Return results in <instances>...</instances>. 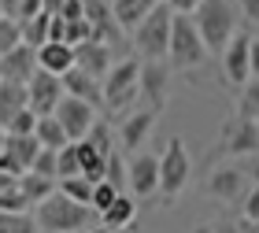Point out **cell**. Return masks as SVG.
I'll return each mask as SVG.
<instances>
[{"label":"cell","mask_w":259,"mask_h":233,"mask_svg":"<svg viewBox=\"0 0 259 233\" xmlns=\"http://www.w3.org/2000/svg\"><path fill=\"white\" fill-rule=\"evenodd\" d=\"M33 218H37V229H45V233H81L93 218V207L52 189L45 200L33 204Z\"/></svg>","instance_id":"6da1fadb"},{"label":"cell","mask_w":259,"mask_h":233,"mask_svg":"<svg viewBox=\"0 0 259 233\" xmlns=\"http://www.w3.org/2000/svg\"><path fill=\"white\" fill-rule=\"evenodd\" d=\"M193 15V26L204 41L207 56H222V49L230 44V37L237 33V15L226 0H200V4L189 11Z\"/></svg>","instance_id":"7a4b0ae2"},{"label":"cell","mask_w":259,"mask_h":233,"mask_svg":"<svg viewBox=\"0 0 259 233\" xmlns=\"http://www.w3.org/2000/svg\"><path fill=\"white\" fill-rule=\"evenodd\" d=\"M170 19L174 11L167 0H159L156 8L148 11L145 19L137 22L134 30H130V37H134V49L141 60H167V41H170Z\"/></svg>","instance_id":"3957f363"},{"label":"cell","mask_w":259,"mask_h":233,"mask_svg":"<svg viewBox=\"0 0 259 233\" xmlns=\"http://www.w3.org/2000/svg\"><path fill=\"white\" fill-rule=\"evenodd\" d=\"M204 60H207V49H204V41H200V33L193 26V15L174 11L170 41H167V63L178 67V71H189V67H200Z\"/></svg>","instance_id":"277c9868"},{"label":"cell","mask_w":259,"mask_h":233,"mask_svg":"<svg viewBox=\"0 0 259 233\" xmlns=\"http://www.w3.org/2000/svg\"><path fill=\"white\" fill-rule=\"evenodd\" d=\"M137 74H141V60H115L108 67V74L100 78V97L108 111H126L141 92H137Z\"/></svg>","instance_id":"5b68a950"},{"label":"cell","mask_w":259,"mask_h":233,"mask_svg":"<svg viewBox=\"0 0 259 233\" xmlns=\"http://www.w3.org/2000/svg\"><path fill=\"white\" fill-rule=\"evenodd\" d=\"M189 174H193V163H189V152H185L182 137H170L167 148H163V156H159V193L167 196V200H174V196L185 189Z\"/></svg>","instance_id":"8992f818"},{"label":"cell","mask_w":259,"mask_h":233,"mask_svg":"<svg viewBox=\"0 0 259 233\" xmlns=\"http://www.w3.org/2000/svg\"><path fill=\"white\" fill-rule=\"evenodd\" d=\"M60 97H63V78L45 71V67H37V71L30 74V81H26V108L33 115H52Z\"/></svg>","instance_id":"52a82bcc"},{"label":"cell","mask_w":259,"mask_h":233,"mask_svg":"<svg viewBox=\"0 0 259 233\" xmlns=\"http://www.w3.org/2000/svg\"><path fill=\"white\" fill-rule=\"evenodd\" d=\"M56 119H60L63 126V133H67V141H81V137L89 133V126L97 122V108H93L89 100H78V97H70V92H63L60 104H56Z\"/></svg>","instance_id":"ba28073f"},{"label":"cell","mask_w":259,"mask_h":233,"mask_svg":"<svg viewBox=\"0 0 259 233\" xmlns=\"http://www.w3.org/2000/svg\"><path fill=\"white\" fill-rule=\"evenodd\" d=\"M219 152L222 156H255L259 152V126H255V119L233 115V119L222 126Z\"/></svg>","instance_id":"9c48e42d"},{"label":"cell","mask_w":259,"mask_h":233,"mask_svg":"<svg viewBox=\"0 0 259 233\" xmlns=\"http://www.w3.org/2000/svg\"><path fill=\"white\" fill-rule=\"evenodd\" d=\"M137 92L148 100V108H156V111L167 108V92H170V71H167V60H145V63H141Z\"/></svg>","instance_id":"30bf717a"},{"label":"cell","mask_w":259,"mask_h":233,"mask_svg":"<svg viewBox=\"0 0 259 233\" xmlns=\"http://www.w3.org/2000/svg\"><path fill=\"white\" fill-rule=\"evenodd\" d=\"M248 193V174L241 167H215L207 174V196L219 204H237Z\"/></svg>","instance_id":"8fae6325"},{"label":"cell","mask_w":259,"mask_h":233,"mask_svg":"<svg viewBox=\"0 0 259 233\" xmlns=\"http://www.w3.org/2000/svg\"><path fill=\"white\" fill-rule=\"evenodd\" d=\"M126 189H134V196H152L159 193V156L137 152L126 163Z\"/></svg>","instance_id":"7c38bea8"},{"label":"cell","mask_w":259,"mask_h":233,"mask_svg":"<svg viewBox=\"0 0 259 233\" xmlns=\"http://www.w3.org/2000/svg\"><path fill=\"white\" fill-rule=\"evenodd\" d=\"M248 41H252V33H233L230 44L222 49V71H226V81L230 85H244V81L252 78V67H248Z\"/></svg>","instance_id":"4fadbf2b"},{"label":"cell","mask_w":259,"mask_h":233,"mask_svg":"<svg viewBox=\"0 0 259 233\" xmlns=\"http://www.w3.org/2000/svg\"><path fill=\"white\" fill-rule=\"evenodd\" d=\"M111 63H115V49H111V44H104V41H97V37L74 44V67H81L85 74L104 78Z\"/></svg>","instance_id":"5bb4252c"},{"label":"cell","mask_w":259,"mask_h":233,"mask_svg":"<svg viewBox=\"0 0 259 233\" xmlns=\"http://www.w3.org/2000/svg\"><path fill=\"white\" fill-rule=\"evenodd\" d=\"M156 119H159L156 108H141V111H134V115H126L122 126H119V145L126 148V152H137V148L148 141V133H152V126H156Z\"/></svg>","instance_id":"9a60e30c"},{"label":"cell","mask_w":259,"mask_h":233,"mask_svg":"<svg viewBox=\"0 0 259 233\" xmlns=\"http://www.w3.org/2000/svg\"><path fill=\"white\" fill-rule=\"evenodd\" d=\"M33 71H37V49H30V44H22V41L11 52L0 56V78H8V81H22V85H26Z\"/></svg>","instance_id":"2e32d148"},{"label":"cell","mask_w":259,"mask_h":233,"mask_svg":"<svg viewBox=\"0 0 259 233\" xmlns=\"http://www.w3.org/2000/svg\"><path fill=\"white\" fill-rule=\"evenodd\" d=\"M60 78H63V92H70V97H78V100H89L93 108H100V104H104V97H100V78L85 74L81 67H70V71H63Z\"/></svg>","instance_id":"e0dca14e"},{"label":"cell","mask_w":259,"mask_h":233,"mask_svg":"<svg viewBox=\"0 0 259 233\" xmlns=\"http://www.w3.org/2000/svg\"><path fill=\"white\" fill-rule=\"evenodd\" d=\"M134 218H137V204H134V196L130 193H119L115 200L100 211V222L115 229V233H122V229H134Z\"/></svg>","instance_id":"ac0fdd59"},{"label":"cell","mask_w":259,"mask_h":233,"mask_svg":"<svg viewBox=\"0 0 259 233\" xmlns=\"http://www.w3.org/2000/svg\"><path fill=\"white\" fill-rule=\"evenodd\" d=\"M37 67H45L52 74H63L74 67V49L67 41H45V44H37Z\"/></svg>","instance_id":"d6986e66"},{"label":"cell","mask_w":259,"mask_h":233,"mask_svg":"<svg viewBox=\"0 0 259 233\" xmlns=\"http://www.w3.org/2000/svg\"><path fill=\"white\" fill-rule=\"evenodd\" d=\"M108 4H111V15H115V22H119V30L130 33L159 0H108Z\"/></svg>","instance_id":"ffe728a7"},{"label":"cell","mask_w":259,"mask_h":233,"mask_svg":"<svg viewBox=\"0 0 259 233\" xmlns=\"http://www.w3.org/2000/svg\"><path fill=\"white\" fill-rule=\"evenodd\" d=\"M37 148H41V145H37V137H33V133H8V130H4V152L15 159L19 170H30Z\"/></svg>","instance_id":"44dd1931"},{"label":"cell","mask_w":259,"mask_h":233,"mask_svg":"<svg viewBox=\"0 0 259 233\" xmlns=\"http://www.w3.org/2000/svg\"><path fill=\"white\" fill-rule=\"evenodd\" d=\"M22 108H26V85L0 78V126H8Z\"/></svg>","instance_id":"7402d4cb"},{"label":"cell","mask_w":259,"mask_h":233,"mask_svg":"<svg viewBox=\"0 0 259 233\" xmlns=\"http://www.w3.org/2000/svg\"><path fill=\"white\" fill-rule=\"evenodd\" d=\"M74 148H78V167H81V174H85L89 181H100L104 178V167H108V156H100L85 137L74 141Z\"/></svg>","instance_id":"603a6c76"},{"label":"cell","mask_w":259,"mask_h":233,"mask_svg":"<svg viewBox=\"0 0 259 233\" xmlns=\"http://www.w3.org/2000/svg\"><path fill=\"white\" fill-rule=\"evenodd\" d=\"M49 22H52V15H49V11H37V15H30V19H19L22 44H30V49L45 44V41H49Z\"/></svg>","instance_id":"cb8c5ba5"},{"label":"cell","mask_w":259,"mask_h":233,"mask_svg":"<svg viewBox=\"0 0 259 233\" xmlns=\"http://www.w3.org/2000/svg\"><path fill=\"white\" fill-rule=\"evenodd\" d=\"M19 189H22V196H26V204L33 207L37 200H45V196L56 189V178H45V174L22 170V174H19Z\"/></svg>","instance_id":"d4e9b609"},{"label":"cell","mask_w":259,"mask_h":233,"mask_svg":"<svg viewBox=\"0 0 259 233\" xmlns=\"http://www.w3.org/2000/svg\"><path fill=\"white\" fill-rule=\"evenodd\" d=\"M33 137H37L41 148H63L67 145V133L56 115H37V126H33Z\"/></svg>","instance_id":"484cf974"},{"label":"cell","mask_w":259,"mask_h":233,"mask_svg":"<svg viewBox=\"0 0 259 233\" xmlns=\"http://www.w3.org/2000/svg\"><path fill=\"white\" fill-rule=\"evenodd\" d=\"M56 189H60L63 196H70V200H78V204H89L93 181L85 178V174H70V178H56Z\"/></svg>","instance_id":"4316f807"},{"label":"cell","mask_w":259,"mask_h":233,"mask_svg":"<svg viewBox=\"0 0 259 233\" xmlns=\"http://www.w3.org/2000/svg\"><path fill=\"white\" fill-rule=\"evenodd\" d=\"M119 193H122V189H119V185H111L108 178L93 181V196H89V207H93V215H100L104 207H108V204L115 200V196H119Z\"/></svg>","instance_id":"83f0119b"},{"label":"cell","mask_w":259,"mask_h":233,"mask_svg":"<svg viewBox=\"0 0 259 233\" xmlns=\"http://www.w3.org/2000/svg\"><path fill=\"white\" fill-rule=\"evenodd\" d=\"M259 111V78H248L241 85V100H237V115H244V119H255Z\"/></svg>","instance_id":"f1b7e54d"},{"label":"cell","mask_w":259,"mask_h":233,"mask_svg":"<svg viewBox=\"0 0 259 233\" xmlns=\"http://www.w3.org/2000/svg\"><path fill=\"white\" fill-rule=\"evenodd\" d=\"M85 141L97 148L100 156H111V148H115V133H111V126H108V122H93V126H89V133H85Z\"/></svg>","instance_id":"f546056e"},{"label":"cell","mask_w":259,"mask_h":233,"mask_svg":"<svg viewBox=\"0 0 259 233\" xmlns=\"http://www.w3.org/2000/svg\"><path fill=\"white\" fill-rule=\"evenodd\" d=\"M70 174H81L74 141H67V145L60 148V152H56V178H70Z\"/></svg>","instance_id":"4dcf8cb0"},{"label":"cell","mask_w":259,"mask_h":233,"mask_svg":"<svg viewBox=\"0 0 259 233\" xmlns=\"http://www.w3.org/2000/svg\"><path fill=\"white\" fill-rule=\"evenodd\" d=\"M19 41H22V33H19V19L0 15V56H4V52H11Z\"/></svg>","instance_id":"1f68e13d"},{"label":"cell","mask_w":259,"mask_h":233,"mask_svg":"<svg viewBox=\"0 0 259 233\" xmlns=\"http://www.w3.org/2000/svg\"><path fill=\"white\" fill-rule=\"evenodd\" d=\"M56 152H60V148H37L30 170L33 174H45V178H56Z\"/></svg>","instance_id":"d6a6232c"},{"label":"cell","mask_w":259,"mask_h":233,"mask_svg":"<svg viewBox=\"0 0 259 233\" xmlns=\"http://www.w3.org/2000/svg\"><path fill=\"white\" fill-rule=\"evenodd\" d=\"M104 178H108L111 185H119V189L126 185V167H122V156L115 152V148H111V156H108V167H104Z\"/></svg>","instance_id":"836d02e7"},{"label":"cell","mask_w":259,"mask_h":233,"mask_svg":"<svg viewBox=\"0 0 259 233\" xmlns=\"http://www.w3.org/2000/svg\"><path fill=\"white\" fill-rule=\"evenodd\" d=\"M33 126H37V115H33L30 108H22L15 119L4 126V130H8V133H33Z\"/></svg>","instance_id":"e575fe53"},{"label":"cell","mask_w":259,"mask_h":233,"mask_svg":"<svg viewBox=\"0 0 259 233\" xmlns=\"http://www.w3.org/2000/svg\"><path fill=\"white\" fill-rule=\"evenodd\" d=\"M8 233H37V218H33L30 211H11Z\"/></svg>","instance_id":"d590c367"},{"label":"cell","mask_w":259,"mask_h":233,"mask_svg":"<svg viewBox=\"0 0 259 233\" xmlns=\"http://www.w3.org/2000/svg\"><path fill=\"white\" fill-rule=\"evenodd\" d=\"M244 218H248V222H259V185L244 193Z\"/></svg>","instance_id":"8d00e7d4"},{"label":"cell","mask_w":259,"mask_h":233,"mask_svg":"<svg viewBox=\"0 0 259 233\" xmlns=\"http://www.w3.org/2000/svg\"><path fill=\"white\" fill-rule=\"evenodd\" d=\"M248 67H252V78H259V37L248 41Z\"/></svg>","instance_id":"74e56055"},{"label":"cell","mask_w":259,"mask_h":233,"mask_svg":"<svg viewBox=\"0 0 259 233\" xmlns=\"http://www.w3.org/2000/svg\"><path fill=\"white\" fill-rule=\"evenodd\" d=\"M41 11V0H19V15L15 19H30V15H37Z\"/></svg>","instance_id":"f35d334b"},{"label":"cell","mask_w":259,"mask_h":233,"mask_svg":"<svg viewBox=\"0 0 259 233\" xmlns=\"http://www.w3.org/2000/svg\"><path fill=\"white\" fill-rule=\"evenodd\" d=\"M167 4H170V11H182V15H189L200 0H167Z\"/></svg>","instance_id":"ab89813d"},{"label":"cell","mask_w":259,"mask_h":233,"mask_svg":"<svg viewBox=\"0 0 259 233\" xmlns=\"http://www.w3.org/2000/svg\"><path fill=\"white\" fill-rule=\"evenodd\" d=\"M241 11H244L252 22H259V0H241Z\"/></svg>","instance_id":"60d3db41"},{"label":"cell","mask_w":259,"mask_h":233,"mask_svg":"<svg viewBox=\"0 0 259 233\" xmlns=\"http://www.w3.org/2000/svg\"><path fill=\"white\" fill-rule=\"evenodd\" d=\"M63 0H41V11H49V15H60Z\"/></svg>","instance_id":"b9f144b4"},{"label":"cell","mask_w":259,"mask_h":233,"mask_svg":"<svg viewBox=\"0 0 259 233\" xmlns=\"http://www.w3.org/2000/svg\"><path fill=\"white\" fill-rule=\"evenodd\" d=\"M0 8H4V15H8V19H15V15H19V0H0Z\"/></svg>","instance_id":"7bdbcfd3"},{"label":"cell","mask_w":259,"mask_h":233,"mask_svg":"<svg viewBox=\"0 0 259 233\" xmlns=\"http://www.w3.org/2000/svg\"><path fill=\"white\" fill-rule=\"evenodd\" d=\"M244 174H248V178H252V181L259 185V159H252V163H248V170H244Z\"/></svg>","instance_id":"ee69618b"},{"label":"cell","mask_w":259,"mask_h":233,"mask_svg":"<svg viewBox=\"0 0 259 233\" xmlns=\"http://www.w3.org/2000/svg\"><path fill=\"white\" fill-rule=\"evenodd\" d=\"M204 233H241L237 226H211V229H204Z\"/></svg>","instance_id":"f6af8a7d"},{"label":"cell","mask_w":259,"mask_h":233,"mask_svg":"<svg viewBox=\"0 0 259 233\" xmlns=\"http://www.w3.org/2000/svg\"><path fill=\"white\" fill-rule=\"evenodd\" d=\"M89 233H115V229H108V226H104V222H100V226H93Z\"/></svg>","instance_id":"bcb514c9"},{"label":"cell","mask_w":259,"mask_h":233,"mask_svg":"<svg viewBox=\"0 0 259 233\" xmlns=\"http://www.w3.org/2000/svg\"><path fill=\"white\" fill-rule=\"evenodd\" d=\"M255 126H259V111H255Z\"/></svg>","instance_id":"7dc6e473"},{"label":"cell","mask_w":259,"mask_h":233,"mask_svg":"<svg viewBox=\"0 0 259 233\" xmlns=\"http://www.w3.org/2000/svg\"><path fill=\"white\" fill-rule=\"evenodd\" d=\"M0 15H4V8H0Z\"/></svg>","instance_id":"c3c4849f"},{"label":"cell","mask_w":259,"mask_h":233,"mask_svg":"<svg viewBox=\"0 0 259 233\" xmlns=\"http://www.w3.org/2000/svg\"><path fill=\"white\" fill-rule=\"evenodd\" d=\"M122 233H130V229H122Z\"/></svg>","instance_id":"681fc988"}]
</instances>
